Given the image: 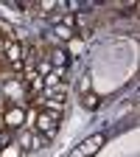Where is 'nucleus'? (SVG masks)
Listing matches in <instances>:
<instances>
[{"label":"nucleus","mask_w":140,"mask_h":157,"mask_svg":"<svg viewBox=\"0 0 140 157\" xmlns=\"http://www.w3.org/2000/svg\"><path fill=\"white\" fill-rule=\"evenodd\" d=\"M104 143H107V135L104 132H95V135L84 137V140L70 151V157H93V154H98V151L104 149Z\"/></svg>","instance_id":"1"},{"label":"nucleus","mask_w":140,"mask_h":157,"mask_svg":"<svg viewBox=\"0 0 140 157\" xmlns=\"http://www.w3.org/2000/svg\"><path fill=\"white\" fill-rule=\"evenodd\" d=\"M36 132L45 135L48 140H53L56 132H59V115H56V112H48V109L36 112Z\"/></svg>","instance_id":"2"},{"label":"nucleus","mask_w":140,"mask_h":157,"mask_svg":"<svg viewBox=\"0 0 140 157\" xmlns=\"http://www.w3.org/2000/svg\"><path fill=\"white\" fill-rule=\"evenodd\" d=\"M3 98H6V104H23L25 101V82L23 78H9V82L3 84Z\"/></svg>","instance_id":"3"},{"label":"nucleus","mask_w":140,"mask_h":157,"mask_svg":"<svg viewBox=\"0 0 140 157\" xmlns=\"http://www.w3.org/2000/svg\"><path fill=\"white\" fill-rule=\"evenodd\" d=\"M23 124H25V104H11V107H6V112H3V126L11 129V132H17V129H23Z\"/></svg>","instance_id":"4"},{"label":"nucleus","mask_w":140,"mask_h":157,"mask_svg":"<svg viewBox=\"0 0 140 157\" xmlns=\"http://www.w3.org/2000/svg\"><path fill=\"white\" fill-rule=\"evenodd\" d=\"M51 140H48V137H42V135H39V132H20V149H23V154L25 151H36L39 146H48Z\"/></svg>","instance_id":"5"},{"label":"nucleus","mask_w":140,"mask_h":157,"mask_svg":"<svg viewBox=\"0 0 140 157\" xmlns=\"http://www.w3.org/2000/svg\"><path fill=\"white\" fill-rule=\"evenodd\" d=\"M3 56L9 59V65H11L14 70H20V67H23V45H20L17 39H6Z\"/></svg>","instance_id":"6"},{"label":"nucleus","mask_w":140,"mask_h":157,"mask_svg":"<svg viewBox=\"0 0 140 157\" xmlns=\"http://www.w3.org/2000/svg\"><path fill=\"white\" fill-rule=\"evenodd\" d=\"M48 62H51V67H53V70H62V73H65V70H67V65H70V53H67L65 48H59V45H56V48H51V51H48Z\"/></svg>","instance_id":"7"},{"label":"nucleus","mask_w":140,"mask_h":157,"mask_svg":"<svg viewBox=\"0 0 140 157\" xmlns=\"http://www.w3.org/2000/svg\"><path fill=\"white\" fill-rule=\"evenodd\" d=\"M73 28H78V36H81V39H90L93 36V20L87 17V11H78L73 17Z\"/></svg>","instance_id":"8"},{"label":"nucleus","mask_w":140,"mask_h":157,"mask_svg":"<svg viewBox=\"0 0 140 157\" xmlns=\"http://www.w3.org/2000/svg\"><path fill=\"white\" fill-rule=\"evenodd\" d=\"M78 101H81V107L84 109H98V104H101V95L98 93H93V90H87V93H81V98H78Z\"/></svg>","instance_id":"9"},{"label":"nucleus","mask_w":140,"mask_h":157,"mask_svg":"<svg viewBox=\"0 0 140 157\" xmlns=\"http://www.w3.org/2000/svg\"><path fill=\"white\" fill-rule=\"evenodd\" d=\"M53 31H56L59 39H65V42L76 36V28H70V25H65V23H53Z\"/></svg>","instance_id":"10"},{"label":"nucleus","mask_w":140,"mask_h":157,"mask_svg":"<svg viewBox=\"0 0 140 157\" xmlns=\"http://www.w3.org/2000/svg\"><path fill=\"white\" fill-rule=\"evenodd\" d=\"M65 3H53V0H45V3L36 6V14H53V11H62Z\"/></svg>","instance_id":"11"},{"label":"nucleus","mask_w":140,"mask_h":157,"mask_svg":"<svg viewBox=\"0 0 140 157\" xmlns=\"http://www.w3.org/2000/svg\"><path fill=\"white\" fill-rule=\"evenodd\" d=\"M0 157H23V149H20L14 140H9L3 149H0Z\"/></svg>","instance_id":"12"},{"label":"nucleus","mask_w":140,"mask_h":157,"mask_svg":"<svg viewBox=\"0 0 140 157\" xmlns=\"http://www.w3.org/2000/svg\"><path fill=\"white\" fill-rule=\"evenodd\" d=\"M90 90V76H81L78 78V93H87Z\"/></svg>","instance_id":"13"},{"label":"nucleus","mask_w":140,"mask_h":157,"mask_svg":"<svg viewBox=\"0 0 140 157\" xmlns=\"http://www.w3.org/2000/svg\"><path fill=\"white\" fill-rule=\"evenodd\" d=\"M9 140H11V137H9V135H3V132H0V149H3V146H6Z\"/></svg>","instance_id":"14"}]
</instances>
